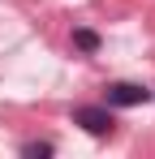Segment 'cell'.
<instances>
[{"label": "cell", "mask_w": 155, "mask_h": 159, "mask_svg": "<svg viewBox=\"0 0 155 159\" xmlns=\"http://www.w3.org/2000/svg\"><path fill=\"white\" fill-rule=\"evenodd\" d=\"M52 151H56L52 142H26V146H22V155H26V159H43V155H52Z\"/></svg>", "instance_id": "cell-4"}, {"label": "cell", "mask_w": 155, "mask_h": 159, "mask_svg": "<svg viewBox=\"0 0 155 159\" xmlns=\"http://www.w3.org/2000/svg\"><path fill=\"white\" fill-rule=\"evenodd\" d=\"M151 99V90L147 86H138V82H112L108 90H103V103L108 107H138Z\"/></svg>", "instance_id": "cell-2"}, {"label": "cell", "mask_w": 155, "mask_h": 159, "mask_svg": "<svg viewBox=\"0 0 155 159\" xmlns=\"http://www.w3.org/2000/svg\"><path fill=\"white\" fill-rule=\"evenodd\" d=\"M73 48H78V52H86V56H95V52H99V34L86 30V26H78V30H73Z\"/></svg>", "instance_id": "cell-3"}, {"label": "cell", "mask_w": 155, "mask_h": 159, "mask_svg": "<svg viewBox=\"0 0 155 159\" xmlns=\"http://www.w3.org/2000/svg\"><path fill=\"white\" fill-rule=\"evenodd\" d=\"M73 125H82V129L95 133V138H108L116 120H112V107H108V103H103V107L99 103H82V107H73Z\"/></svg>", "instance_id": "cell-1"}]
</instances>
